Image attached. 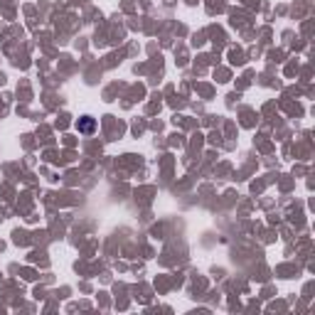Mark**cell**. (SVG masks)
Returning a JSON list of instances; mask_svg holds the SVG:
<instances>
[{
  "label": "cell",
  "instance_id": "1",
  "mask_svg": "<svg viewBox=\"0 0 315 315\" xmlns=\"http://www.w3.org/2000/svg\"><path fill=\"white\" fill-rule=\"evenodd\" d=\"M76 128H79V133H84V136H92L94 130H96V118L94 116H81L79 123H76Z\"/></svg>",
  "mask_w": 315,
  "mask_h": 315
}]
</instances>
